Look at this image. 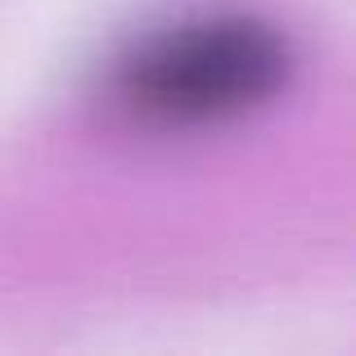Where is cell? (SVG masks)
Instances as JSON below:
<instances>
[{"mask_svg":"<svg viewBox=\"0 0 356 356\" xmlns=\"http://www.w3.org/2000/svg\"><path fill=\"white\" fill-rule=\"evenodd\" d=\"M289 77V45L248 14L194 18L154 36L122 63V104L145 122L194 127L239 118L270 99Z\"/></svg>","mask_w":356,"mask_h":356,"instance_id":"6da1fadb","label":"cell"}]
</instances>
